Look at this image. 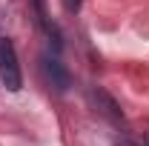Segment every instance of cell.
<instances>
[{"mask_svg":"<svg viewBox=\"0 0 149 146\" xmlns=\"http://www.w3.org/2000/svg\"><path fill=\"white\" fill-rule=\"evenodd\" d=\"M0 83L6 92H20L23 89V72H20L17 49L9 37H0Z\"/></svg>","mask_w":149,"mask_h":146,"instance_id":"obj_1","label":"cell"},{"mask_svg":"<svg viewBox=\"0 0 149 146\" xmlns=\"http://www.w3.org/2000/svg\"><path fill=\"white\" fill-rule=\"evenodd\" d=\"M40 72H43V77H46L49 89H55V92H66L69 86H72V74H69V69L60 63L57 55H40Z\"/></svg>","mask_w":149,"mask_h":146,"instance_id":"obj_2","label":"cell"},{"mask_svg":"<svg viewBox=\"0 0 149 146\" xmlns=\"http://www.w3.org/2000/svg\"><path fill=\"white\" fill-rule=\"evenodd\" d=\"M60 3H63V9H66L69 15H77L80 6H83V0H60Z\"/></svg>","mask_w":149,"mask_h":146,"instance_id":"obj_3","label":"cell"}]
</instances>
